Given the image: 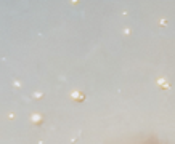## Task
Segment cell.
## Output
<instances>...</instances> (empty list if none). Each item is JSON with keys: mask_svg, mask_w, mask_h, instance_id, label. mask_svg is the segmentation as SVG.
<instances>
[{"mask_svg": "<svg viewBox=\"0 0 175 144\" xmlns=\"http://www.w3.org/2000/svg\"><path fill=\"white\" fill-rule=\"evenodd\" d=\"M72 98L75 99V101H84V99H85V95H82V93L79 95V91H74V93H72Z\"/></svg>", "mask_w": 175, "mask_h": 144, "instance_id": "obj_1", "label": "cell"}, {"mask_svg": "<svg viewBox=\"0 0 175 144\" xmlns=\"http://www.w3.org/2000/svg\"><path fill=\"white\" fill-rule=\"evenodd\" d=\"M32 122H34V123H37V125H40L42 122H43V118H42L40 115H34V117H32Z\"/></svg>", "mask_w": 175, "mask_h": 144, "instance_id": "obj_2", "label": "cell"}]
</instances>
